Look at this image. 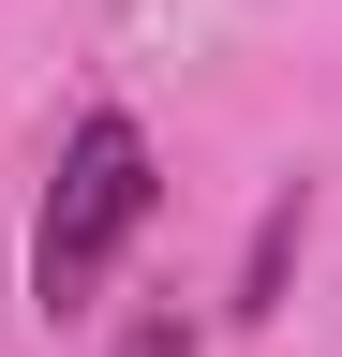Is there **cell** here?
<instances>
[{
  "instance_id": "1",
  "label": "cell",
  "mask_w": 342,
  "mask_h": 357,
  "mask_svg": "<svg viewBox=\"0 0 342 357\" xmlns=\"http://www.w3.org/2000/svg\"><path fill=\"white\" fill-rule=\"evenodd\" d=\"M149 194H164L149 134L119 119V105H90V119L60 134V178H45V223H30V298H45V312H90V298H104V268L134 253V223H149Z\"/></svg>"
},
{
  "instance_id": "2",
  "label": "cell",
  "mask_w": 342,
  "mask_h": 357,
  "mask_svg": "<svg viewBox=\"0 0 342 357\" xmlns=\"http://www.w3.org/2000/svg\"><path fill=\"white\" fill-rule=\"evenodd\" d=\"M297 238H313V208H297V194H268V223H253V253H238V328H268V312H283Z\"/></svg>"
},
{
  "instance_id": "3",
  "label": "cell",
  "mask_w": 342,
  "mask_h": 357,
  "mask_svg": "<svg viewBox=\"0 0 342 357\" xmlns=\"http://www.w3.org/2000/svg\"><path fill=\"white\" fill-rule=\"evenodd\" d=\"M104 357H194V328H179V312H134V328H119Z\"/></svg>"
}]
</instances>
